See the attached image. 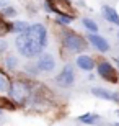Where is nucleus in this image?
Wrapping results in <instances>:
<instances>
[{"label":"nucleus","mask_w":119,"mask_h":126,"mask_svg":"<svg viewBox=\"0 0 119 126\" xmlns=\"http://www.w3.org/2000/svg\"><path fill=\"white\" fill-rule=\"evenodd\" d=\"M15 44H16V49L20 51V54L25 56V57H28V59L42 54V47H39L36 43H33L31 39L26 36V33L18 34V38L15 39Z\"/></svg>","instance_id":"1"},{"label":"nucleus","mask_w":119,"mask_h":126,"mask_svg":"<svg viewBox=\"0 0 119 126\" xmlns=\"http://www.w3.org/2000/svg\"><path fill=\"white\" fill-rule=\"evenodd\" d=\"M8 94L12 97L15 103H25L28 102V98L31 97V89H29V85L23 80H15L10 84V89H8Z\"/></svg>","instance_id":"2"},{"label":"nucleus","mask_w":119,"mask_h":126,"mask_svg":"<svg viewBox=\"0 0 119 126\" xmlns=\"http://www.w3.org/2000/svg\"><path fill=\"white\" fill-rule=\"evenodd\" d=\"M62 43H64V46L72 52H82L87 49V41H85V38L77 34V33L73 31H65L62 34Z\"/></svg>","instance_id":"3"},{"label":"nucleus","mask_w":119,"mask_h":126,"mask_svg":"<svg viewBox=\"0 0 119 126\" xmlns=\"http://www.w3.org/2000/svg\"><path fill=\"white\" fill-rule=\"evenodd\" d=\"M26 36L31 39L33 43H36L39 47H46V44H47V30H46V26L44 25H41V23H34V25H31V26H28V30L26 31Z\"/></svg>","instance_id":"4"},{"label":"nucleus","mask_w":119,"mask_h":126,"mask_svg":"<svg viewBox=\"0 0 119 126\" xmlns=\"http://www.w3.org/2000/svg\"><path fill=\"white\" fill-rule=\"evenodd\" d=\"M46 3H47V8L51 12L57 13V15H70V16H75L72 7H70V0H46Z\"/></svg>","instance_id":"5"},{"label":"nucleus","mask_w":119,"mask_h":126,"mask_svg":"<svg viewBox=\"0 0 119 126\" xmlns=\"http://www.w3.org/2000/svg\"><path fill=\"white\" fill-rule=\"evenodd\" d=\"M55 82L57 85L64 87V89H69L75 84V72H73V67L70 64L64 65V69L59 72V75L55 77Z\"/></svg>","instance_id":"6"},{"label":"nucleus","mask_w":119,"mask_h":126,"mask_svg":"<svg viewBox=\"0 0 119 126\" xmlns=\"http://www.w3.org/2000/svg\"><path fill=\"white\" fill-rule=\"evenodd\" d=\"M96 69H98L100 77H103L105 80H108V82H111V84L118 82V72H116V69L109 64V62H106V61L100 62V64L96 65Z\"/></svg>","instance_id":"7"},{"label":"nucleus","mask_w":119,"mask_h":126,"mask_svg":"<svg viewBox=\"0 0 119 126\" xmlns=\"http://www.w3.org/2000/svg\"><path fill=\"white\" fill-rule=\"evenodd\" d=\"M36 67L39 70H42V72H51V70H54V67H55L54 56H52V54H47V52L39 54V59H38V62H36Z\"/></svg>","instance_id":"8"},{"label":"nucleus","mask_w":119,"mask_h":126,"mask_svg":"<svg viewBox=\"0 0 119 126\" xmlns=\"http://www.w3.org/2000/svg\"><path fill=\"white\" fill-rule=\"evenodd\" d=\"M87 38H88V41L96 47V51H100V52H108L109 51V43L106 41V38H103L101 34H98V33H90Z\"/></svg>","instance_id":"9"},{"label":"nucleus","mask_w":119,"mask_h":126,"mask_svg":"<svg viewBox=\"0 0 119 126\" xmlns=\"http://www.w3.org/2000/svg\"><path fill=\"white\" fill-rule=\"evenodd\" d=\"M101 13H103V18H105L106 21H109V23L119 26V15H118V12H116L113 7H109V5H103Z\"/></svg>","instance_id":"10"},{"label":"nucleus","mask_w":119,"mask_h":126,"mask_svg":"<svg viewBox=\"0 0 119 126\" xmlns=\"http://www.w3.org/2000/svg\"><path fill=\"white\" fill-rule=\"evenodd\" d=\"M77 65L82 70H93L95 69V61L87 54H82V56L77 57Z\"/></svg>","instance_id":"11"},{"label":"nucleus","mask_w":119,"mask_h":126,"mask_svg":"<svg viewBox=\"0 0 119 126\" xmlns=\"http://www.w3.org/2000/svg\"><path fill=\"white\" fill-rule=\"evenodd\" d=\"M78 120L85 125H95L96 121H100V116L96 115V113H85V115H80Z\"/></svg>","instance_id":"12"},{"label":"nucleus","mask_w":119,"mask_h":126,"mask_svg":"<svg viewBox=\"0 0 119 126\" xmlns=\"http://www.w3.org/2000/svg\"><path fill=\"white\" fill-rule=\"evenodd\" d=\"M8 89H10V80H8V77L0 70V94L8 92Z\"/></svg>","instance_id":"13"},{"label":"nucleus","mask_w":119,"mask_h":126,"mask_svg":"<svg viewBox=\"0 0 119 126\" xmlns=\"http://www.w3.org/2000/svg\"><path fill=\"white\" fill-rule=\"evenodd\" d=\"M82 23H83V26H85L90 33H98V25H96L92 18H83Z\"/></svg>","instance_id":"14"},{"label":"nucleus","mask_w":119,"mask_h":126,"mask_svg":"<svg viewBox=\"0 0 119 126\" xmlns=\"http://www.w3.org/2000/svg\"><path fill=\"white\" fill-rule=\"evenodd\" d=\"M28 26L29 25L25 23V21H16V23H12V31H16L18 34H21V33H25L28 30Z\"/></svg>","instance_id":"15"},{"label":"nucleus","mask_w":119,"mask_h":126,"mask_svg":"<svg viewBox=\"0 0 119 126\" xmlns=\"http://www.w3.org/2000/svg\"><path fill=\"white\" fill-rule=\"evenodd\" d=\"M75 18V16H70V15H57L55 21L59 25H70V21Z\"/></svg>","instance_id":"16"},{"label":"nucleus","mask_w":119,"mask_h":126,"mask_svg":"<svg viewBox=\"0 0 119 126\" xmlns=\"http://www.w3.org/2000/svg\"><path fill=\"white\" fill-rule=\"evenodd\" d=\"M2 13H3L5 16H15V15H16V10H15L13 7H5Z\"/></svg>","instance_id":"17"},{"label":"nucleus","mask_w":119,"mask_h":126,"mask_svg":"<svg viewBox=\"0 0 119 126\" xmlns=\"http://www.w3.org/2000/svg\"><path fill=\"white\" fill-rule=\"evenodd\" d=\"M7 64H8V67H10V69H13V67H16L18 61H16V57H13V56H8V57H7Z\"/></svg>","instance_id":"18"},{"label":"nucleus","mask_w":119,"mask_h":126,"mask_svg":"<svg viewBox=\"0 0 119 126\" xmlns=\"http://www.w3.org/2000/svg\"><path fill=\"white\" fill-rule=\"evenodd\" d=\"M8 7V0H0V8H5Z\"/></svg>","instance_id":"19"},{"label":"nucleus","mask_w":119,"mask_h":126,"mask_svg":"<svg viewBox=\"0 0 119 126\" xmlns=\"http://www.w3.org/2000/svg\"><path fill=\"white\" fill-rule=\"evenodd\" d=\"M118 64H119V57H118Z\"/></svg>","instance_id":"20"},{"label":"nucleus","mask_w":119,"mask_h":126,"mask_svg":"<svg viewBox=\"0 0 119 126\" xmlns=\"http://www.w3.org/2000/svg\"><path fill=\"white\" fill-rule=\"evenodd\" d=\"M118 38H119V34H118Z\"/></svg>","instance_id":"21"}]
</instances>
